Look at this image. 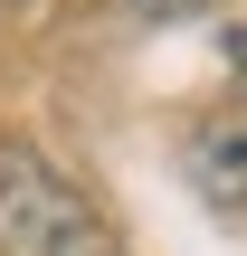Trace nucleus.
I'll use <instances>...</instances> for the list:
<instances>
[{
  "label": "nucleus",
  "instance_id": "f257e3e1",
  "mask_svg": "<svg viewBox=\"0 0 247 256\" xmlns=\"http://www.w3.org/2000/svg\"><path fill=\"white\" fill-rule=\"evenodd\" d=\"M0 256H124V238L86 209V190L48 152L0 142Z\"/></svg>",
  "mask_w": 247,
  "mask_h": 256
},
{
  "label": "nucleus",
  "instance_id": "f03ea898",
  "mask_svg": "<svg viewBox=\"0 0 247 256\" xmlns=\"http://www.w3.org/2000/svg\"><path fill=\"white\" fill-rule=\"evenodd\" d=\"M181 171L200 180V200H219V209H238L247 200V86L190 133V152H181Z\"/></svg>",
  "mask_w": 247,
  "mask_h": 256
},
{
  "label": "nucleus",
  "instance_id": "7ed1b4c3",
  "mask_svg": "<svg viewBox=\"0 0 247 256\" xmlns=\"http://www.w3.org/2000/svg\"><path fill=\"white\" fill-rule=\"evenodd\" d=\"M124 10H133V19H200L209 0H124Z\"/></svg>",
  "mask_w": 247,
  "mask_h": 256
}]
</instances>
